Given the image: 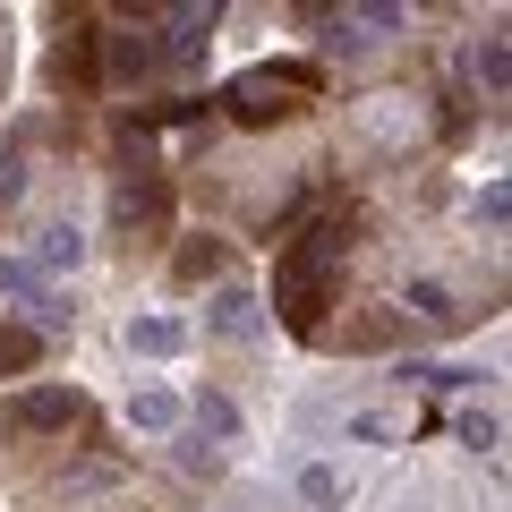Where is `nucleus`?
Listing matches in <instances>:
<instances>
[{"label": "nucleus", "instance_id": "obj_1", "mask_svg": "<svg viewBox=\"0 0 512 512\" xmlns=\"http://www.w3.org/2000/svg\"><path fill=\"white\" fill-rule=\"evenodd\" d=\"M359 239H367V214L350 197H316L308 214L282 231L274 325L291 333V342H316V333L333 325V308H342V274H350V256H359Z\"/></svg>", "mask_w": 512, "mask_h": 512}, {"label": "nucleus", "instance_id": "obj_2", "mask_svg": "<svg viewBox=\"0 0 512 512\" xmlns=\"http://www.w3.org/2000/svg\"><path fill=\"white\" fill-rule=\"evenodd\" d=\"M171 197H180V180H171V163L154 154V128H137L120 111V120H111V256H120V265L163 256Z\"/></svg>", "mask_w": 512, "mask_h": 512}, {"label": "nucleus", "instance_id": "obj_3", "mask_svg": "<svg viewBox=\"0 0 512 512\" xmlns=\"http://www.w3.org/2000/svg\"><path fill=\"white\" fill-rule=\"evenodd\" d=\"M325 94H333L325 60H256V69H239L231 86L214 94V111L231 128H291V120H308Z\"/></svg>", "mask_w": 512, "mask_h": 512}, {"label": "nucleus", "instance_id": "obj_4", "mask_svg": "<svg viewBox=\"0 0 512 512\" xmlns=\"http://www.w3.org/2000/svg\"><path fill=\"white\" fill-rule=\"evenodd\" d=\"M43 86L60 111L103 103V9H52V60H43Z\"/></svg>", "mask_w": 512, "mask_h": 512}, {"label": "nucleus", "instance_id": "obj_5", "mask_svg": "<svg viewBox=\"0 0 512 512\" xmlns=\"http://www.w3.org/2000/svg\"><path fill=\"white\" fill-rule=\"evenodd\" d=\"M86 427V393L77 384H35L18 402H0V436H69Z\"/></svg>", "mask_w": 512, "mask_h": 512}, {"label": "nucleus", "instance_id": "obj_6", "mask_svg": "<svg viewBox=\"0 0 512 512\" xmlns=\"http://www.w3.org/2000/svg\"><path fill=\"white\" fill-rule=\"evenodd\" d=\"M231 239H222V231H188L180 239V248H171L163 256V274H171V291H205V282H222V274H231Z\"/></svg>", "mask_w": 512, "mask_h": 512}, {"label": "nucleus", "instance_id": "obj_7", "mask_svg": "<svg viewBox=\"0 0 512 512\" xmlns=\"http://www.w3.org/2000/svg\"><path fill=\"white\" fill-rule=\"evenodd\" d=\"M402 325H436V333H470L478 325V308L453 291V282H436V274H419L410 282V299H402Z\"/></svg>", "mask_w": 512, "mask_h": 512}, {"label": "nucleus", "instance_id": "obj_8", "mask_svg": "<svg viewBox=\"0 0 512 512\" xmlns=\"http://www.w3.org/2000/svg\"><path fill=\"white\" fill-rule=\"evenodd\" d=\"M393 342H402V308H359L316 333V350H393Z\"/></svg>", "mask_w": 512, "mask_h": 512}, {"label": "nucleus", "instance_id": "obj_9", "mask_svg": "<svg viewBox=\"0 0 512 512\" xmlns=\"http://www.w3.org/2000/svg\"><path fill=\"white\" fill-rule=\"evenodd\" d=\"M256 325H265V299H256L248 282H222V291L205 299V333H214V342H248Z\"/></svg>", "mask_w": 512, "mask_h": 512}, {"label": "nucleus", "instance_id": "obj_10", "mask_svg": "<svg viewBox=\"0 0 512 512\" xmlns=\"http://www.w3.org/2000/svg\"><path fill=\"white\" fill-rule=\"evenodd\" d=\"M26 154H35V120H18V128H9V137H0V222L18 214L26 180H35V171H26Z\"/></svg>", "mask_w": 512, "mask_h": 512}, {"label": "nucleus", "instance_id": "obj_11", "mask_svg": "<svg viewBox=\"0 0 512 512\" xmlns=\"http://www.w3.org/2000/svg\"><path fill=\"white\" fill-rule=\"evenodd\" d=\"M128 350H137V359H180L188 325L180 316H128Z\"/></svg>", "mask_w": 512, "mask_h": 512}, {"label": "nucleus", "instance_id": "obj_12", "mask_svg": "<svg viewBox=\"0 0 512 512\" xmlns=\"http://www.w3.org/2000/svg\"><path fill=\"white\" fill-rule=\"evenodd\" d=\"M77 256H86V231H77V222H43L35 231V274H60Z\"/></svg>", "mask_w": 512, "mask_h": 512}, {"label": "nucleus", "instance_id": "obj_13", "mask_svg": "<svg viewBox=\"0 0 512 512\" xmlns=\"http://www.w3.org/2000/svg\"><path fill=\"white\" fill-rule=\"evenodd\" d=\"M180 419H188L180 393H137V402H128V427H146V436H171Z\"/></svg>", "mask_w": 512, "mask_h": 512}, {"label": "nucleus", "instance_id": "obj_14", "mask_svg": "<svg viewBox=\"0 0 512 512\" xmlns=\"http://www.w3.org/2000/svg\"><path fill=\"white\" fill-rule=\"evenodd\" d=\"M188 419H197V436H222V444L239 436V402H231V393H197V402H188Z\"/></svg>", "mask_w": 512, "mask_h": 512}, {"label": "nucleus", "instance_id": "obj_15", "mask_svg": "<svg viewBox=\"0 0 512 512\" xmlns=\"http://www.w3.org/2000/svg\"><path fill=\"white\" fill-rule=\"evenodd\" d=\"M0 299H43V274L26 256H0Z\"/></svg>", "mask_w": 512, "mask_h": 512}, {"label": "nucleus", "instance_id": "obj_16", "mask_svg": "<svg viewBox=\"0 0 512 512\" xmlns=\"http://www.w3.org/2000/svg\"><path fill=\"white\" fill-rule=\"evenodd\" d=\"M299 495H308L316 512H333V504H342V478H333V470H299Z\"/></svg>", "mask_w": 512, "mask_h": 512}]
</instances>
